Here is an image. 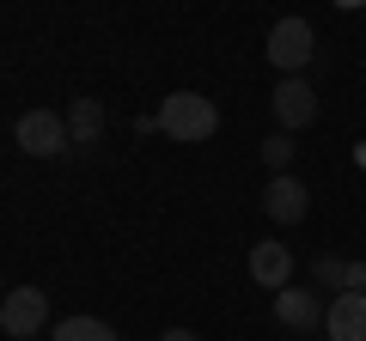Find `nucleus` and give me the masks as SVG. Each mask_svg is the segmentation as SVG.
Listing matches in <instances>:
<instances>
[{
	"label": "nucleus",
	"instance_id": "8",
	"mask_svg": "<svg viewBox=\"0 0 366 341\" xmlns=\"http://www.w3.org/2000/svg\"><path fill=\"white\" fill-rule=\"evenodd\" d=\"M324 335L330 341H366V292H336V299H330Z\"/></svg>",
	"mask_w": 366,
	"mask_h": 341
},
{
	"label": "nucleus",
	"instance_id": "17",
	"mask_svg": "<svg viewBox=\"0 0 366 341\" xmlns=\"http://www.w3.org/2000/svg\"><path fill=\"white\" fill-rule=\"evenodd\" d=\"M360 170H366V146H360Z\"/></svg>",
	"mask_w": 366,
	"mask_h": 341
},
{
	"label": "nucleus",
	"instance_id": "9",
	"mask_svg": "<svg viewBox=\"0 0 366 341\" xmlns=\"http://www.w3.org/2000/svg\"><path fill=\"white\" fill-rule=\"evenodd\" d=\"M250 280L269 292L293 287V250L287 244H250Z\"/></svg>",
	"mask_w": 366,
	"mask_h": 341
},
{
	"label": "nucleus",
	"instance_id": "14",
	"mask_svg": "<svg viewBox=\"0 0 366 341\" xmlns=\"http://www.w3.org/2000/svg\"><path fill=\"white\" fill-rule=\"evenodd\" d=\"M348 292H366V263H348Z\"/></svg>",
	"mask_w": 366,
	"mask_h": 341
},
{
	"label": "nucleus",
	"instance_id": "13",
	"mask_svg": "<svg viewBox=\"0 0 366 341\" xmlns=\"http://www.w3.org/2000/svg\"><path fill=\"white\" fill-rule=\"evenodd\" d=\"M262 165H269L274 177H281V170L293 165V134H287V128H274L269 141H262Z\"/></svg>",
	"mask_w": 366,
	"mask_h": 341
},
{
	"label": "nucleus",
	"instance_id": "11",
	"mask_svg": "<svg viewBox=\"0 0 366 341\" xmlns=\"http://www.w3.org/2000/svg\"><path fill=\"white\" fill-rule=\"evenodd\" d=\"M55 341H117V329L98 323V317H61L55 323Z\"/></svg>",
	"mask_w": 366,
	"mask_h": 341
},
{
	"label": "nucleus",
	"instance_id": "3",
	"mask_svg": "<svg viewBox=\"0 0 366 341\" xmlns=\"http://www.w3.org/2000/svg\"><path fill=\"white\" fill-rule=\"evenodd\" d=\"M43 323H49V292L43 287H13L0 299V329H6V341H31Z\"/></svg>",
	"mask_w": 366,
	"mask_h": 341
},
{
	"label": "nucleus",
	"instance_id": "12",
	"mask_svg": "<svg viewBox=\"0 0 366 341\" xmlns=\"http://www.w3.org/2000/svg\"><path fill=\"white\" fill-rule=\"evenodd\" d=\"M312 280H317V287H330V292H348V256H317Z\"/></svg>",
	"mask_w": 366,
	"mask_h": 341
},
{
	"label": "nucleus",
	"instance_id": "15",
	"mask_svg": "<svg viewBox=\"0 0 366 341\" xmlns=\"http://www.w3.org/2000/svg\"><path fill=\"white\" fill-rule=\"evenodd\" d=\"M159 341H202V335H196V329H165Z\"/></svg>",
	"mask_w": 366,
	"mask_h": 341
},
{
	"label": "nucleus",
	"instance_id": "1",
	"mask_svg": "<svg viewBox=\"0 0 366 341\" xmlns=\"http://www.w3.org/2000/svg\"><path fill=\"white\" fill-rule=\"evenodd\" d=\"M159 134L165 141H177V146H196V141H208L214 128H220V110H214V98H202V92H171L165 104H159Z\"/></svg>",
	"mask_w": 366,
	"mask_h": 341
},
{
	"label": "nucleus",
	"instance_id": "2",
	"mask_svg": "<svg viewBox=\"0 0 366 341\" xmlns=\"http://www.w3.org/2000/svg\"><path fill=\"white\" fill-rule=\"evenodd\" d=\"M13 141H19V153H31V158H55V153L74 146V134H67L61 110H25V116L13 122Z\"/></svg>",
	"mask_w": 366,
	"mask_h": 341
},
{
	"label": "nucleus",
	"instance_id": "6",
	"mask_svg": "<svg viewBox=\"0 0 366 341\" xmlns=\"http://www.w3.org/2000/svg\"><path fill=\"white\" fill-rule=\"evenodd\" d=\"M324 311H330V305L317 299V292H305V287H281V292H274V323H281V329L312 335V329H324Z\"/></svg>",
	"mask_w": 366,
	"mask_h": 341
},
{
	"label": "nucleus",
	"instance_id": "7",
	"mask_svg": "<svg viewBox=\"0 0 366 341\" xmlns=\"http://www.w3.org/2000/svg\"><path fill=\"white\" fill-rule=\"evenodd\" d=\"M312 116H317V92L305 86V73H287L281 86H274V122L293 134V128H305Z\"/></svg>",
	"mask_w": 366,
	"mask_h": 341
},
{
	"label": "nucleus",
	"instance_id": "5",
	"mask_svg": "<svg viewBox=\"0 0 366 341\" xmlns=\"http://www.w3.org/2000/svg\"><path fill=\"white\" fill-rule=\"evenodd\" d=\"M262 213H269L274 225H300L305 213H312V189H305L293 170H281V177L262 183Z\"/></svg>",
	"mask_w": 366,
	"mask_h": 341
},
{
	"label": "nucleus",
	"instance_id": "10",
	"mask_svg": "<svg viewBox=\"0 0 366 341\" xmlns=\"http://www.w3.org/2000/svg\"><path fill=\"white\" fill-rule=\"evenodd\" d=\"M67 134H74V146H92L104 134V104L98 98H74L67 104Z\"/></svg>",
	"mask_w": 366,
	"mask_h": 341
},
{
	"label": "nucleus",
	"instance_id": "4",
	"mask_svg": "<svg viewBox=\"0 0 366 341\" xmlns=\"http://www.w3.org/2000/svg\"><path fill=\"white\" fill-rule=\"evenodd\" d=\"M312 49H317V31L305 25V19H274V31H269V61L281 67V73H305V61H312Z\"/></svg>",
	"mask_w": 366,
	"mask_h": 341
},
{
	"label": "nucleus",
	"instance_id": "16",
	"mask_svg": "<svg viewBox=\"0 0 366 341\" xmlns=\"http://www.w3.org/2000/svg\"><path fill=\"white\" fill-rule=\"evenodd\" d=\"M336 6H342V13H360V6H366V0H336Z\"/></svg>",
	"mask_w": 366,
	"mask_h": 341
}]
</instances>
